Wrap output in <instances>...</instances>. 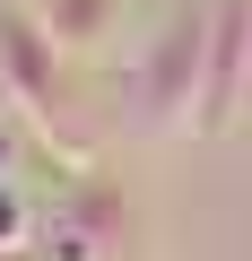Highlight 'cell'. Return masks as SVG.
I'll return each mask as SVG.
<instances>
[{
  "label": "cell",
  "instance_id": "obj_2",
  "mask_svg": "<svg viewBox=\"0 0 252 261\" xmlns=\"http://www.w3.org/2000/svg\"><path fill=\"white\" fill-rule=\"evenodd\" d=\"M35 235H44V261H122V244H131V200L104 174H70L35 209Z\"/></svg>",
  "mask_w": 252,
  "mask_h": 261
},
{
  "label": "cell",
  "instance_id": "obj_6",
  "mask_svg": "<svg viewBox=\"0 0 252 261\" xmlns=\"http://www.w3.org/2000/svg\"><path fill=\"white\" fill-rule=\"evenodd\" d=\"M0 261H9V252H0Z\"/></svg>",
  "mask_w": 252,
  "mask_h": 261
},
{
  "label": "cell",
  "instance_id": "obj_5",
  "mask_svg": "<svg viewBox=\"0 0 252 261\" xmlns=\"http://www.w3.org/2000/svg\"><path fill=\"white\" fill-rule=\"evenodd\" d=\"M18 148H26V122L0 105V174H9V183H18Z\"/></svg>",
  "mask_w": 252,
  "mask_h": 261
},
{
  "label": "cell",
  "instance_id": "obj_4",
  "mask_svg": "<svg viewBox=\"0 0 252 261\" xmlns=\"http://www.w3.org/2000/svg\"><path fill=\"white\" fill-rule=\"evenodd\" d=\"M26 235H35V200H26L9 174H0V252H18Z\"/></svg>",
  "mask_w": 252,
  "mask_h": 261
},
{
  "label": "cell",
  "instance_id": "obj_1",
  "mask_svg": "<svg viewBox=\"0 0 252 261\" xmlns=\"http://www.w3.org/2000/svg\"><path fill=\"white\" fill-rule=\"evenodd\" d=\"M200 96H209V0H174L165 27L139 44L131 122L148 140H183V130H200Z\"/></svg>",
  "mask_w": 252,
  "mask_h": 261
},
{
  "label": "cell",
  "instance_id": "obj_3",
  "mask_svg": "<svg viewBox=\"0 0 252 261\" xmlns=\"http://www.w3.org/2000/svg\"><path fill=\"white\" fill-rule=\"evenodd\" d=\"M26 9H35V27L61 53H96L113 35V18H122V0H26Z\"/></svg>",
  "mask_w": 252,
  "mask_h": 261
}]
</instances>
